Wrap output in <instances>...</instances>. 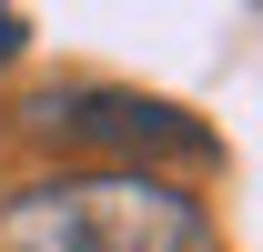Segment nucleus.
Segmentation results:
<instances>
[{
	"label": "nucleus",
	"instance_id": "obj_1",
	"mask_svg": "<svg viewBox=\"0 0 263 252\" xmlns=\"http://www.w3.org/2000/svg\"><path fill=\"white\" fill-rule=\"evenodd\" d=\"M0 252H213V212L162 172H51L0 202Z\"/></svg>",
	"mask_w": 263,
	"mask_h": 252
},
{
	"label": "nucleus",
	"instance_id": "obj_2",
	"mask_svg": "<svg viewBox=\"0 0 263 252\" xmlns=\"http://www.w3.org/2000/svg\"><path fill=\"white\" fill-rule=\"evenodd\" d=\"M31 131H51V141H81V152H132V172H142L152 152H172V161H213V131H202L182 101L111 91V81L41 91V101H31Z\"/></svg>",
	"mask_w": 263,
	"mask_h": 252
},
{
	"label": "nucleus",
	"instance_id": "obj_3",
	"mask_svg": "<svg viewBox=\"0 0 263 252\" xmlns=\"http://www.w3.org/2000/svg\"><path fill=\"white\" fill-rule=\"evenodd\" d=\"M21 40H31V20H21V10H0V61H10Z\"/></svg>",
	"mask_w": 263,
	"mask_h": 252
}]
</instances>
